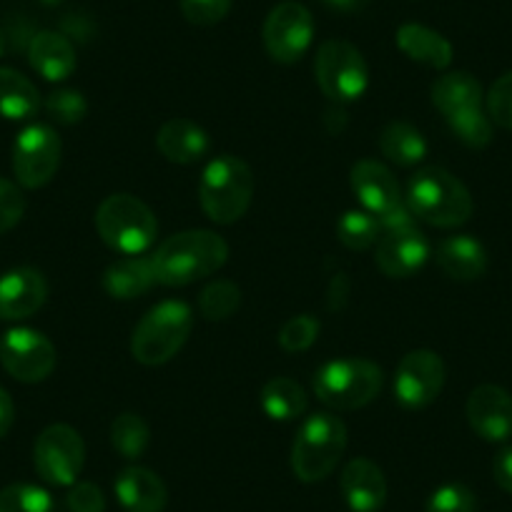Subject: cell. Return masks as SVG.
Returning <instances> with one entry per match:
<instances>
[{"instance_id": "6da1fadb", "label": "cell", "mask_w": 512, "mask_h": 512, "mask_svg": "<svg viewBox=\"0 0 512 512\" xmlns=\"http://www.w3.org/2000/svg\"><path fill=\"white\" fill-rule=\"evenodd\" d=\"M229 259V244L216 231L191 229L161 241L151 256L156 284L186 287L219 272Z\"/></svg>"}, {"instance_id": "7a4b0ae2", "label": "cell", "mask_w": 512, "mask_h": 512, "mask_svg": "<svg viewBox=\"0 0 512 512\" xmlns=\"http://www.w3.org/2000/svg\"><path fill=\"white\" fill-rule=\"evenodd\" d=\"M407 206L412 216L430 226L455 229L472 216V196L467 186L440 166H425L407 186Z\"/></svg>"}, {"instance_id": "3957f363", "label": "cell", "mask_w": 512, "mask_h": 512, "mask_svg": "<svg viewBox=\"0 0 512 512\" xmlns=\"http://www.w3.org/2000/svg\"><path fill=\"white\" fill-rule=\"evenodd\" d=\"M254 196V174L236 156H216L206 164L199 181V201L204 214L216 224H236L249 211Z\"/></svg>"}, {"instance_id": "277c9868", "label": "cell", "mask_w": 512, "mask_h": 512, "mask_svg": "<svg viewBox=\"0 0 512 512\" xmlns=\"http://www.w3.org/2000/svg\"><path fill=\"white\" fill-rule=\"evenodd\" d=\"M191 329H194V312L189 304L176 302V299L156 304L136 324L134 337H131V354L136 362L146 367H159L181 352Z\"/></svg>"}, {"instance_id": "5b68a950", "label": "cell", "mask_w": 512, "mask_h": 512, "mask_svg": "<svg viewBox=\"0 0 512 512\" xmlns=\"http://www.w3.org/2000/svg\"><path fill=\"white\" fill-rule=\"evenodd\" d=\"M347 450V427L332 412L307 417L292 445V470L302 482H319L334 472Z\"/></svg>"}, {"instance_id": "8992f818", "label": "cell", "mask_w": 512, "mask_h": 512, "mask_svg": "<svg viewBox=\"0 0 512 512\" xmlns=\"http://www.w3.org/2000/svg\"><path fill=\"white\" fill-rule=\"evenodd\" d=\"M98 236L113 251L126 256H139L149 249L159 234V221L154 211L131 194H113L96 211Z\"/></svg>"}, {"instance_id": "52a82bcc", "label": "cell", "mask_w": 512, "mask_h": 512, "mask_svg": "<svg viewBox=\"0 0 512 512\" xmlns=\"http://www.w3.org/2000/svg\"><path fill=\"white\" fill-rule=\"evenodd\" d=\"M382 382V369L369 359H332L314 374V392L332 410L349 412L369 405L382 390Z\"/></svg>"}, {"instance_id": "ba28073f", "label": "cell", "mask_w": 512, "mask_h": 512, "mask_svg": "<svg viewBox=\"0 0 512 512\" xmlns=\"http://www.w3.org/2000/svg\"><path fill=\"white\" fill-rule=\"evenodd\" d=\"M317 86L329 101H357L369 86V68L362 53L347 41H324L314 58Z\"/></svg>"}, {"instance_id": "9c48e42d", "label": "cell", "mask_w": 512, "mask_h": 512, "mask_svg": "<svg viewBox=\"0 0 512 512\" xmlns=\"http://www.w3.org/2000/svg\"><path fill=\"white\" fill-rule=\"evenodd\" d=\"M86 462L83 437L68 425H51L38 435L33 447L36 472L56 487H71L78 480Z\"/></svg>"}, {"instance_id": "30bf717a", "label": "cell", "mask_w": 512, "mask_h": 512, "mask_svg": "<svg viewBox=\"0 0 512 512\" xmlns=\"http://www.w3.org/2000/svg\"><path fill=\"white\" fill-rule=\"evenodd\" d=\"M61 139L46 123L23 128L13 144V174L23 189H41L61 166Z\"/></svg>"}, {"instance_id": "8fae6325", "label": "cell", "mask_w": 512, "mask_h": 512, "mask_svg": "<svg viewBox=\"0 0 512 512\" xmlns=\"http://www.w3.org/2000/svg\"><path fill=\"white\" fill-rule=\"evenodd\" d=\"M0 364L18 382H43L56 369V347L38 329L16 327L0 339Z\"/></svg>"}, {"instance_id": "7c38bea8", "label": "cell", "mask_w": 512, "mask_h": 512, "mask_svg": "<svg viewBox=\"0 0 512 512\" xmlns=\"http://www.w3.org/2000/svg\"><path fill=\"white\" fill-rule=\"evenodd\" d=\"M264 48L277 63H297L314 38V18L297 0H284L264 21Z\"/></svg>"}, {"instance_id": "4fadbf2b", "label": "cell", "mask_w": 512, "mask_h": 512, "mask_svg": "<svg viewBox=\"0 0 512 512\" xmlns=\"http://www.w3.org/2000/svg\"><path fill=\"white\" fill-rule=\"evenodd\" d=\"M447 369L440 354L415 349L405 354L395 372V397L407 410H422L440 397Z\"/></svg>"}, {"instance_id": "5bb4252c", "label": "cell", "mask_w": 512, "mask_h": 512, "mask_svg": "<svg viewBox=\"0 0 512 512\" xmlns=\"http://www.w3.org/2000/svg\"><path fill=\"white\" fill-rule=\"evenodd\" d=\"M432 249L427 236L417 226H402V229L382 231L374 251V264L384 277L407 279L415 277L430 259Z\"/></svg>"}, {"instance_id": "9a60e30c", "label": "cell", "mask_w": 512, "mask_h": 512, "mask_svg": "<svg viewBox=\"0 0 512 512\" xmlns=\"http://www.w3.org/2000/svg\"><path fill=\"white\" fill-rule=\"evenodd\" d=\"M467 422L482 440L507 442L512 437V395L497 384H480L467 397Z\"/></svg>"}, {"instance_id": "2e32d148", "label": "cell", "mask_w": 512, "mask_h": 512, "mask_svg": "<svg viewBox=\"0 0 512 512\" xmlns=\"http://www.w3.org/2000/svg\"><path fill=\"white\" fill-rule=\"evenodd\" d=\"M349 184H352V191L359 199V204H362V209L377 216V219H382L384 214H390L392 209L405 204L395 174L374 159L357 161L352 166V174H349Z\"/></svg>"}, {"instance_id": "e0dca14e", "label": "cell", "mask_w": 512, "mask_h": 512, "mask_svg": "<svg viewBox=\"0 0 512 512\" xmlns=\"http://www.w3.org/2000/svg\"><path fill=\"white\" fill-rule=\"evenodd\" d=\"M48 284L38 269L16 267L0 274V319H28L46 304Z\"/></svg>"}, {"instance_id": "ac0fdd59", "label": "cell", "mask_w": 512, "mask_h": 512, "mask_svg": "<svg viewBox=\"0 0 512 512\" xmlns=\"http://www.w3.org/2000/svg\"><path fill=\"white\" fill-rule=\"evenodd\" d=\"M342 495L354 512H379L387 502L384 472L367 457L347 462L342 470Z\"/></svg>"}, {"instance_id": "d6986e66", "label": "cell", "mask_w": 512, "mask_h": 512, "mask_svg": "<svg viewBox=\"0 0 512 512\" xmlns=\"http://www.w3.org/2000/svg\"><path fill=\"white\" fill-rule=\"evenodd\" d=\"M113 490L126 512H164L169 502L164 480L146 467H126L118 472Z\"/></svg>"}, {"instance_id": "ffe728a7", "label": "cell", "mask_w": 512, "mask_h": 512, "mask_svg": "<svg viewBox=\"0 0 512 512\" xmlns=\"http://www.w3.org/2000/svg\"><path fill=\"white\" fill-rule=\"evenodd\" d=\"M437 267L457 282H475L487 272V249L470 234L447 236L435 249Z\"/></svg>"}, {"instance_id": "44dd1931", "label": "cell", "mask_w": 512, "mask_h": 512, "mask_svg": "<svg viewBox=\"0 0 512 512\" xmlns=\"http://www.w3.org/2000/svg\"><path fill=\"white\" fill-rule=\"evenodd\" d=\"M156 149L171 164L189 166L209 154L211 141L209 134L196 121H189V118H171V121H166L159 128Z\"/></svg>"}, {"instance_id": "7402d4cb", "label": "cell", "mask_w": 512, "mask_h": 512, "mask_svg": "<svg viewBox=\"0 0 512 512\" xmlns=\"http://www.w3.org/2000/svg\"><path fill=\"white\" fill-rule=\"evenodd\" d=\"M28 61L38 76L51 83L66 81L76 71L78 63L76 48L71 46V41L53 31H41L38 36H33L31 46H28Z\"/></svg>"}, {"instance_id": "603a6c76", "label": "cell", "mask_w": 512, "mask_h": 512, "mask_svg": "<svg viewBox=\"0 0 512 512\" xmlns=\"http://www.w3.org/2000/svg\"><path fill=\"white\" fill-rule=\"evenodd\" d=\"M397 48L405 53L410 61L422 63L435 71H445L452 63V46L442 33L422 26V23H405L395 36Z\"/></svg>"}, {"instance_id": "cb8c5ba5", "label": "cell", "mask_w": 512, "mask_h": 512, "mask_svg": "<svg viewBox=\"0 0 512 512\" xmlns=\"http://www.w3.org/2000/svg\"><path fill=\"white\" fill-rule=\"evenodd\" d=\"M156 284V272L151 256H123L103 274V289L113 299H136Z\"/></svg>"}, {"instance_id": "d4e9b609", "label": "cell", "mask_w": 512, "mask_h": 512, "mask_svg": "<svg viewBox=\"0 0 512 512\" xmlns=\"http://www.w3.org/2000/svg\"><path fill=\"white\" fill-rule=\"evenodd\" d=\"M432 103L447 118L455 116V113L470 111V108H482L485 91H482L480 81L472 73H445V76L432 83Z\"/></svg>"}, {"instance_id": "484cf974", "label": "cell", "mask_w": 512, "mask_h": 512, "mask_svg": "<svg viewBox=\"0 0 512 512\" xmlns=\"http://www.w3.org/2000/svg\"><path fill=\"white\" fill-rule=\"evenodd\" d=\"M41 108L36 83L16 68H0V116L8 121H28Z\"/></svg>"}, {"instance_id": "4316f807", "label": "cell", "mask_w": 512, "mask_h": 512, "mask_svg": "<svg viewBox=\"0 0 512 512\" xmlns=\"http://www.w3.org/2000/svg\"><path fill=\"white\" fill-rule=\"evenodd\" d=\"M259 402H262V410L267 412V417L277 422H292L307 412L309 400L299 382L289 377H274L262 387Z\"/></svg>"}, {"instance_id": "83f0119b", "label": "cell", "mask_w": 512, "mask_h": 512, "mask_svg": "<svg viewBox=\"0 0 512 512\" xmlns=\"http://www.w3.org/2000/svg\"><path fill=\"white\" fill-rule=\"evenodd\" d=\"M379 151L392 164L415 166L427 156V141L415 126L405 121H395L390 126H384V131L379 134Z\"/></svg>"}, {"instance_id": "f1b7e54d", "label": "cell", "mask_w": 512, "mask_h": 512, "mask_svg": "<svg viewBox=\"0 0 512 512\" xmlns=\"http://www.w3.org/2000/svg\"><path fill=\"white\" fill-rule=\"evenodd\" d=\"M151 440L149 425L144 422V417L134 415V412H123L113 420L111 425V445L126 460H139L146 452Z\"/></svg>"}, {"instance_id": "f546056e", "label": "cell", "mask_w": 512, "mask_h": 512, "mask_svg": "<svg viewBox=\"0 0 512 512\" xmlns=\"http://www.w3.org/2000/svg\"><path fill=\"white\" fill-rule=\"evenodd\" d=\"M382 236V226H379L377 216H372L364 209H349L339 216L337 221V239L342 241L347 249L364 251L369 246L377 244Z\"/></svg>"}, {"instance_id": "4dcf8cb0", "label": "cell", "mask_w": 512, "mask_h": 512, "mask_svg": "<svg viewBox=\"0 0 512 512\" xmlns=\"http://www.w3.org/2000/svg\"><path fill=\"white\" fill-rule=\"evenodd\" d=\"M241 304V289L229 279H216L199 294V312L209 322H224L234 317Z\"/></svg>"}, {"instance_id": "1f68e13d", "label": "cell", "mask_w": 512, "mask_h": 512, "mask_svg": "<svg viewBox=\"0 0 512 512\" xmlns=\"http://www.w3.org/2000/svg\"><path fill=\"white\" fill-rule=\"evenodd\" d=\"M452 134L470 149H485L492 141V121L485 108H470V111L455 113L445 118Z\"/></svg>"}, {"instance_id": "d6a6232c", "label": "cell", "mask_w": 512, "mask_h": 512, "mask_svg": "<svg viewBox=\"0 0 512 512\" xmlns=\"http://www.w3.org/2000/svg\"><path fill=\"white\" fill-rule=\"evenodd\" d=\"M53 497L31 482H16L0 490V512H51Z\"/></svg>"}, {"instance_id": "836d02e7", "label": "cell", "mask_w": 512, "mask_h": 512, "mask_svg": "<svg viewBox=\"0 0 512 512\" xmlns=\"http://www.w3.org/2000/svg\"><path fill=\"white\" fill-rule=\"evenodd\" d=\"M425 512H477V497L462 482H447L432 492Z\"/></svg>"}, {"instance_id": "e575fe53", "label": "cell", "mask_w": 512, "mask_h": 512, "mask_svg": "<svg viewBox=\"0 0 512 512\" xmlns=\"http://www.w3.org/2000/svg\"><path fill=\"white\" fill-rule=\"evenodd\" d=\"M46 111L48 116L56 123L63 126H73V123H81L88 113V103L83 98L81 91H73V88H61V91H53L46 98Z\"/></svg>"}, {"instance_id": "d590c367", "label": "cell", "mask_w": 512, "mask_h": 512, "mask_svg": "<svg viewBox=\"0 0 512 512\" xmlns=\"http://www.w3.org/2000/svg\"><path fill=\"white\" fill-rule=\"evenodd\" d=\"M487 116L495 126L512 131V71L502 73L485 96Z\"/></svg>"}, {"instance_id": "8d00e7d4", "label": "cell", "mask_w": 512, "mask_h": 512, "mask_svg": "<svg viewBox=\"0 0 512 512\" xmlns=\"http://www.w3.org/2000/svg\"><path fill=\"white\" fill-rule=\"evenodd\" d=\"M319 334V322L312 314H299L292 317L282 329H279V344L287 352H304V349L312 347L317 342Z\"/></svg>"}, {"instance_id": "74e56055", "label": "cell", "mask_w": 512, "mask_h": 512, "mask_svg": "<svg viewBox=\"0 0 512 512\" xmlns=\"http://www.w3.org/2000/svg\"><path fill=\"white\" fill-rule=\"evenodd\" d=\"M234 0H181V16L191 23V26L209 28L224 21L231 11Z\"/></svg>"}, {"instance_id": "f35d334b", "label": "cell", "mask_w": 512, "mask_h": 512, "mask_svg": "<svg viewBox=\"0 0 512 512\" xmlns=\"http://www.w3.org/2000/svg\"><path fill=\"white\" fill-rule=\"evenodd\" d=\"M26 214V196L21 186L8 179H0V234L18 226V221Z\"/></svg>"}, {"instance_id": "ab89813d", "label": "cell", "mask_w": 512, "mask_h": 512, "mask_svg": "<svg viewBox=\"0 0 512 512\" xmlns=\"http://www.w3.org/2000/svg\"><path fill=\"white\" fill-rule=\"evenodd\" d=\"M66 500L71 512H106V497L93 482H73Z\"/></svg>"}, {"instance_id": "60d3db41", "label": "cell", "mask_w": 512, "mask_h": 512, "mask_svg": "<svg viewBox=\"0 0 512 512\" xmlns=\"http://www.w3.org/2000/svg\"><path fill=\"white\" fill-rule=\"evenodd\" d=\"M492 475H495V482L500 485V490L512 495V445L502 447L497 452L495 462H492Z\"/></svg>"}, {"instance_id": "b9f144b4", "label": "cell", "mask_w": 512, "mask_h": 512, "mask_svg": "<svg viewBox=\"0 0 512 512\" xmlns=\"http://www.w3.org/2000/svg\"><path fill=\"white\" fill-rule=\"evenodd\" d=\"M13 420H16V405H13L11 395L0 387V440L11 432Z\"/></svg>"}, {"instance_id": "7bdbcfd3", "label": "cell", "mask_w": 512, "mask_h": 512, "mask_svg": "<svg viewBox=\"0 0 512 512\" xmlns=\"http://www.w3.org/2000/svg\"><path fill=\"white\" fill-rule=\"evenodd\" d=\"M322 3L327 8H332V11L354 13V11H359V8H364V3H367V0H322Z\"/></svg>"}, {"instance_id": "ee69618b", "label": "cell", "mask_w": 512, "mask_h": 512, "mask_svg": "<svg viewBox=\"0 0 512 512\" xmlns=\"http://www.w3.org/2000/svg\"><path fill=\"white\" fill-rule=\"evenodd\" d=\"M3 51H6V36L0 31V56H3Z\"/></svg>"}]
</instances>
